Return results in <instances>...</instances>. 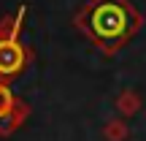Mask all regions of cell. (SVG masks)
Instances as JSON below:
<instances>
[{"label": "cell", "instance_id": "cell-1", "mask_svg": "<svg viewBox=\"0 0 146 141\" xmlns=\"http://www.w3.org/2000/svg\"><path fill=\"white\" fill-rule=\"evenodd\" d=\"M70 22L95 49L111 57L135 38L146 19L130 0H89L73 14Z\"/></svg>", "mask_w": 146, "mask_h": 141}, {"label": "cell", "instance_id": "cell-4", "mask_svg": "<svg viewBox=\"0 0 146 141\" xmlns=\"http://www.w3.org/2000/svg\"><path fill=\"white\" fill-rule=\"evenodd\" d=\"M141 106H143V100H141V95H138L135 90H125V92L116 95V111L122 114V120H125V117L138 114Z\"/></svg>", "mask_w": 146, "mask_h": 141}, {"label": "cell", "instance_id": "cell-2", "mask_svg": "<svg viewBox=\"0 0 146 141\" xmlns=\"http://www.w3.org/2000/svg\"><path fill=\"white\" fill-rule=\"evenodd\" d=\"M25 16H27V5L25 3L14 14L0 16V82H14L35 60V52L22 41Z\"/></svg>", "mask_w": 146, "mask_h": 141}, {"label": "cell", "instance_id": "cell-5", "mask_svg": "<svg viewBox=\"0 0 146 141\" xmlns=\"http://www.w3.org/2000/svg\"><path fill=\"white\" fill-rule=\"evenodd\" d=\"M103 138L106 141H127L130 138V128H127V122L122 120H108L103 125Z\"/></svg>", "mask_w": 146, "mask_h": 141}, {"label": "cell", "instance_id": "cell-3", "mask_svg": "<svg viewBox=\"0 0 146 141\" xmlns=\"http://www.w3.org/2000/svg\"><path fill=\"white\" fill-rule=\"evenodd\" d=\"M27 117H30L27 100L14 95L8 82H0V138H8L11 133H16L27 122Z\"/></svg>", "mask_w": 146, "mask_h": 141}]
</instances>
